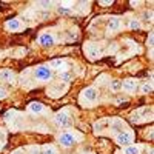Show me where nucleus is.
I'll list each match as a JSON object with an SVG mask.
<instances>
[{"label": "nucleus", "mask_w": 154, "mask_h": 154, "mask_svg": "<svg viewBox=\"0 0 154 154\" xmlns=\"http://www.w3.org/2000/svg\"><path fill=\"white\" fill-rule=\"evenodd\" d=\"M51 77H53V72L48 66H38L35 68V79L40 80V82H48L51 80Z\"/></svg>", "instance_id": "f257e3e1"}, {"label": "nucleus", "mask_w": 154, "mask_h": 154, "mask_svg": "<svg viewBox=\"0 0 154 154\" xmlns=\"http://www.w3.org/2000/svg\"><path fill=\"white\" fill-rule=\"evenodd\" d=\"M59 142H60V145H62V146L69 148V146H72V145H74L75 139H74V136H72L71 133H63V134H60V137H59Z\"/></svg>", "instance_id": "f03ea898"}, {"label": "nucleus", "mask_w": 154, "mask_h": 154, "mask_svg": "<svg viewBox=\"0 0 154 154\" xmlns=\"http://www.w3.org/2000/svg\"><path fill=\"white\" fill-rule=\"evenodd\" d=\"M117 143L119 145H122V146H128L131 142H133V134L131 133H128V131H123V133H120L119 136H117Z\"/></svg>", "instance_id": "7ed1b4c3"}, {"label": "nucleus", "mask_w": 154, "mask_h": 154, "mask_svg": "<svg viewBox=\"0 0 154 154\" xmlns=\"http://www.w3.org/2000/svg\"><path fill=\"white\" fill-rule=\"evenodd\" d=\"M85 51H86V54L89 56V59H93V60H96V59H99V57L102 56V51H100L96 45H93V43L86 45V46H85Z\"/></svg>", "instance_id": "20e7f679"}, {"label": "nucleus", "mask_w": 154, "mask_h": 154, "mask_svg": "<svg viewBox=\"0 0 154 154\" xmlns=\"http://www.w3.org/2000/svg\"><path fill=\"white\" fill-rule=\"evenodd\" d=\"M54 122L59 125V126H68L69 123V117H68V114L65 111H60L54 116Z\"/></svg>", "instance_id": "39448f33"}, {"label": "nucleus", "mask_w": 154, "mask_h": 154, "mask_svg": "<svg viewBox=\"0 0 154 154\" xmlns=\"http://www.w3.org/2000/svg\"><path fill=\"white\" fill-rule=\"evenodd\" d=\"M122 88H123V91H126V93H133V91H136V88H137V80H134V79H126V80L122 83Z\"/></svg>", "instance_id": "423d86ee"}, {"label": "nucleus", "mask_w": 154, "mask_h": 154, "mask_svg": "<svg viewBox=\"0 0 154 154\" xmlns=\"http://www.w3.org/2000/svg\"><path fill=\"white\" fill-rule=\"evenodd\" d=\"M38 42H40L42 46H51V45H54V37L49 32H45V34H42L40 37H38Z\"/></svg>", "instance_id": "0eeeda50"}, {"label": "nucleus", "mask_w": 154, "mask_h": 154, "mask_svg": "<svg viewBox=\"0 0 154 154\" xmlns=\"http://www.w3.org/2000/svg\"><path fill=\"white\" fill-rule=\"evenodd\" d=\"M83 97L88 100V102H94L97 99V91L94 88H86L83 91Z\"/></svg>", "instance_id": "6e6552de"}, {"label": "nucleus", "mask_w": 154, "mask_h": 154, "mask_svg": "<svg viewBox=\"0 0 154 154\" xmlns=\"http://www.w3.org/2000/svg\"><path fill=\"white\" fill-rule=\"evenodd\" d=\"M12 79H14V72L12 71H9V69L0 71V80L2 82H12Z\"/></svg>", "instance_id": "1a4fd4ad"}, {"label": "nucleus", "mask_w": 154, "mask_h": 154, "mask_svg": "<svg viewBox=\"0 0 154 154\" xmlns=\"http://www.w3.org/2000/svg\"><path fill=\"white\" fill-rule=\"evenodd\" d=\"M49 68H54V69H59V71H65V60H62V59L53 60L49 63Z\"/></svg>", "instance_id": "9d476101"}, {"label": "nucleus", "mask_w": 154, "mask_h": 154, "mask_svg": "<svg viewBox=\"0 0 154 154\" xmlns=\"http://www.w3.org/2000/svg\"><path fill=\"white\" fill-rule=\"evenodd\" d=\"M120 28V19L119 17H112L111 20H109V23H108V29L109 31H117Z\"/></svg>", "instance_id": "9b49d317"}, {"label": "nucleus", "mask_w": 154, "mask_h": 154, "mask_svg": "<svg viewBox=\"0 0 154 154\" xmlns=\"http://www.w3.org/2000/svg\"><path fill=\"white\" fill-rule=\"evenodd\" d=\"M20 26H22L20 22L16 20V19H12V20H8V22H6V28H8L9 31H19Z\"/></svg>", "instance_id": "f8f14e48"}, {"label": "nucleus", "mask_w": 154, "mask_h": 154, "mask_svg": "<svg viewBox=\"0 0 154 154\" xmlns=\"http://www.w3.org/2000/svg\"><path fill=\"white\" fill-rule=\"evenodd\" d=\"M29 111L31 112H42L43 111V105L40 103V102H32V103L29 105Z\"/></svg>", "instance_id": "ddd939ff"}, {"label": "nucleus", "mask_w": 154, "mask_h": 154, "mask_svg": "<svg viewBox=\"0 0 154 154\" xmlns=\"http://www.w3.org/2000/svg\"><path fill=\"white\" fill-rule=\"evenodd\" d=\"M140 152V149H139V146H136V145H128V146H125V149H123V154H139Z\"/></svg>", "instance_id": "4468645a"}, {"label": "nucleus", "mask_w": 154, "mask_h": 154, "mask_svg": "<svg viewBox=\"0 0 154 154\" xmlns=\"http://www.w3.org/2000/svg\"><path fill=\"white\" fill-rule=\"evenodd\" d=\"M42 154H57V149L51 145H45L42 149Z\"/></svg>", "instance_id": "2eb2a0df"}, {"label": "nucleus", "mask_w": 154, "mask_h": 154, "mask_svg": "<svg viewBox=\"0 0 154 154\" xmlns=\"http://www.w3.org/2000/svg\"><path fill=\"white\" fill-rule=\"evenodd\" d=\"M140 91H142L143 94L151 93V91H152V85H151V83H145V85H142V88H140Z\"/></svg>", "instance_id": "dca6fc26"}, {"label": "nucleus", "mask_w": 154, "mask_h": 154, "mask_svg": "<svg viewBox=\"0 0 154 154\" xmlns=\"http://www.w3.org/2000/svg\"><path fill=\"white\" fill-rule=\"evenodd\" d=\"M130 28H131V29H139V28H140V22H139L137 19H131V20H130Z\"/></svg>", "instance_id": "f3484780"}, {"label": "nucleus", "mask_w": 154, "mask_h": 154, "mask_svg": "<svg viewBox=\"0 0 154 154\" xmlns=\"http://www.w3.org/2000/svg\"><path fill=\"white\" fill-rule=\"evenodd\" d=\"M60 79H62L63 82H69V80H71V72L62 71V72H60Z\"/></svg>", "instance_id": "a211bd4d"}, {"label": "nucleus", "mask_w": 154, "mask_h": 154, "mask_svg": "<svg viewBox=\"0 0 154 154\" xmlns=\"http://www.w3.org/2000/svg\"><path fill=\"white\" fill-rule=\"evenodd\" d=\"M111 88L114 89V91H117V89H120V88H122V83H120L119 80H114V82L111 83Z\"/></svg>", "instance_id": "6ab92c4d"}, {"label": "nucleus", "mask_w": 154, "mask_h": 154, "mask_svg": "<svg viewBox=\"0 0 154 154\" xmlns=\"http://www.w3.org/2000/svg\"><path fill=\"white\" fill-rule=\"evenodd\" d=\"M59 12H60V14H71V9L63 8V6H59Z\"/></svg>", "instance_id": "aec40b11"}, {"label": "nucleus", "mask_w": 154, "mask_h": 154, "mask_svg": "<svg viewBox=\"0 0 154 154\" xmlns=\"http://www.w3.org/2000/svg\"><path fill=\"white\" fill-rule=\"evenodd\" d=\"M29 154H42V151H40V148H37V146H34V148H31Z\"/></svg>", "instance_id": "412c9836"}, {"label": "nucleus", "mask_w": 154, "mask_h": 154, "mask_svg": "<svg viewBox=\"0 0 154 154\" xmlns=\"http://www.w3.org/2000/svg\"><path fill=\"white\" fill-rule=\"evenodd\" d=\"M38 5H42L43 8H51V6H53V2H40Z\"/></svg>", "instance_id": "4be33fe9"}, {"label": "nucleus", "mask_w": 154, "mask_h": 154, "mask_svg": "<svg viewBox=\"0 0 154 154\" xmlns=\"http://www.w3.org/2000/svg\"><path fill=\"white\" fill-rule=\"evenodd\" d=\"M6 97V89L0 86V99H5Z\"/></svg>", "instance_id": "5701e85b"}, {"label": "nucleus", "mask_w": 154, "mask_h": 154, "mask_svg": "<svg viewBox=\"0 0 154 154\" xmlns=\"http://www.w3.org/2000/svg\"><path fill=\"white\" fill-rule=\"evenodd\" d=\"M152 40H154V32H149V37H148V45L152 46Z\"/></svg>", "instance_id": "b1692460"}, {"label": "nucleus", "mask_w": 154, "mask_h": 154, "mask_svg": "<svg viewBox=\"0 0 154 154\" xmlns=\"http://www.w3.org/2000/svg\"><path fill=\"white\" fill-rule=\"evenodd\" d=\"M151 17H152L151 12H145V20H146V22H151V20H152Z\"/></svg>", "instance_id": "393cba45"}, {"label": "nucleus", "mask_w": 154, "mask_h": 154, "mask_svg": "<svg viewBox=\"0 0 154 154\" xmlns=\"http://www.w3.org/2000/svg\"><path fill=\"white\" fill-rule=\"evenodd\" d=\"M112 2L111 0H103V2H100V5H111Z\"/></svg>", "instance_id": "a878e982"}, {"label": "nucleus", "mask_w": 154, "mask_h": 154, "mask_svg": "<svg viewBox=\"0 0 154 154\" xmlns=\"http://www.w3.org/2000/svg\"><path fill=\"white\" fill-rule=\"evenodd\" d=\"M20 152H22V149H17V151H16L14 154H20Z\"/></svg>", "instance_id": "bb28decb"}]
</instances>
